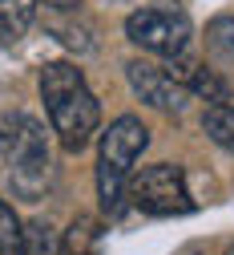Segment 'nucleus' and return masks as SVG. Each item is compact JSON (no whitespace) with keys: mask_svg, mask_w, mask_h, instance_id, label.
<instances>
[{"mask_svg":"<svg viewBox=\"0 0 234 255\" xmlns=\"http://www.w3.org/2000/svg\"><path fill=\"white\" fill-rule=\"evenodd\" d=\"M125 37L157 57H182L190 45V16L182 8H138L125 20Z\"/></svg>","mask_w":234,"mask_h":255,"instance_id":"39448f33","label":"nucleus"},{"mask_svg":"<svg viewBox=\"0 0 234 255\" xmlns=\"http://www.w3.org/2000/svg\"><path fill=\"white\" fill-rule=\"evenodd\" d=\"M129 73V85L133 93L154 106V110H165V114H182L186 102L194 98L190 85H186V73H178L174 65H154V61H129L125 65Z\"/></svg>","mask_w":234,"mask_h":255,"instance_id":"423d86ee","label":"nucleus"},{"mask_svg":"<svg viewBox=\"0 0 234 255\" xmlns=\"http://www.w3.org/2000/svg\"><path fill=\"white\" fill-rule=\"evenodd\" d=\"M150 142V130L138 118H117L109 130L101 134V154H97V195H101L105 215H121L125 207V186H129V170L142 158Z\"/></svg>","mask_w":234,"mask_h":255,"instance_id":"7ed1b4c3","label":"nucleus"},{"mask_svg":"<svg viewBox=\"0 0 234 255\" xmlns=\"http://www.w3.org/2000/svg\"><path fill=\"white\" fill-rule=\"evenodd\" d=\"M73 255H97V251H93V247H89V251H73Z\"/></svg>","mask_w":234,"mask_h":255,"instance_id":"ddd939ff","label":"nucleus"},{"mask_svg":"<svg viewBox=\"0 0 234 255\" xmlns=\"http://www.w3.org/2000/svg\"><path fill=\"white\" fill-rule=\"evenodd\" d=\"M125 199L138 207L142 215H154V219H170V215H186V211H194L190 186H186V170L174 166V162L146 166L138 178H129Z\"/></svg>","mask_w":234,"mask_h":255,"instance_id":"20e7f679","label":"nucleus"},{"mask_svg":"<svg viewBox=\"0 0 234 255\" xmlns=\"http://www.w3.org/2000/svg\"><path fill=\"white\" fill-rule=\"evenodd\" d=\"M32 16H37V0H0V49L16 45L28 33Z\"/></svg>","mask_w":234,"mask_h":255,"instance_id":"0eeeda50","label":"nucleus"},{"mask_svg":"<svg viewBox=\"0 0 234 255\" xmlns=\"http://www.w3.org/2000/svg\"><path fill=\"white\" fill-rule=\"evenodd\" d=\"M0 158L8 162V178L24 199H41L49 182V142L45 126L32 114H8L0 122Z\"/></svg>","mask_w":234,"mask_h":255,"instance_id":"f03ea898","label":"nucleus"},{"mask_svg":"<svg viewBox=\"0 0 234 255\" xmlns=\"http://www.w3.org/2000/svg\"><path fill=\"white\" fill-rule=\"evenodd\" d=\"M202 130L210 134V142H218L222 150H234V110L230 106H210L202 118Z\"/></svg>","mask_w":234,"mask_h":255,"instance_id":"6e6552de","label":"nucleus"},{"mask_svg":"<svg viewBox=\"0 0 234 255\" xmlns=\"http://www.w3.org/2000/svg\"><path fill=\"white\" fill-rule=\"evenodd\" d=\"M41 102H45V114L53 122V134L61 138V146L69 154H81L97 134V122H101V106H97L93 89L85 85L81 69L65 65V61L45 65L41 69Z\"/></svg>","mask_w":234,"mask_h":255,"instance_id":"f257e3e1","label":"nucleus"},{"mask_svg":"<svg viewBox=\"0 0 234 255\" xmlns=\"http://www.w3.org/2000/svg\"><path fill=\"white\" fill-rule=\"evenodd\" d=\"M20 255H61L57 235H53L49 223H28L24 227V251Z\"/></svg>","mask_w":234,"mask_h":255,"instance_id":"9d476101","label":"nucleus"},{"mask_svg":"<svg viewBox=\"0 0 234 255\" xmlns=\"http://www.w3.org/2000/svg\"><path fill=\"white\" fill-rule=\"evenodd\" d=\"M226 255H234V243H230V247H226Z\"/></svg>","mask_w":234,"mask_h":255,"instance_id":"4468645a","label":"nucleus"},{"mask_svg":"<svg viewBox=\"0 0 234 255\" xmlns=\"http://www.w3.org/2000/svg\"><path fill=\"white\" fill-rule=\"evenodd\" d=\"M24 251V227L12 215V207L0 199V255H20Z\"/></svg>","mask_w":234,"mask_h":255,"instance_id":"1a4fd4ad","label":"nucleus"},{"mask_svg":"<svg viewBox=\"0 0 234 255\" xmlns=\"http://www.w3.org/2000/svg\"><path fill=\"white\" fill-rule=\"evenodd\" d=\"M45 4H49V8H61V12H65V8H77V0H45Z\"/></svg>","mask_w":234,"mask_h":255,"instance_id":"f8f14e48","label":"nucleus"},{"mask_svg":"<svg viewBox=\"0 0 234 255\" xmlns=\"http://www.w3.org/2000/svg\"><path fill=\"white\" fill-rule=\"evenodd\" d=\"M210 45L222 49L226 57H234V16H218L210 24Z\"/></svg>","mask_w":234,"mask_h":255,"instance_id":"9b49d317","label":"nucleus"}]
</instances>
